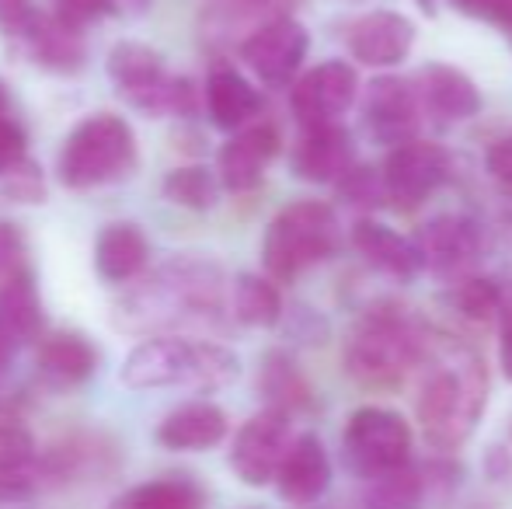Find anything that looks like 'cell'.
<instances>
[{
  "label": "cell",
  "mask_w": 512,
  "mask_h": 509,
  "mask_svg": "<svg viewBox=\"0 0 512 509\" xmlns=\"http://www.w3.org/2000/svg\"><path fill=\"white\" fill-rule=\"evenodd\" d=\"M223 311V272L199 255L168 258L112 304V325L129 335H161L164 328L213 325Z\"/></svg>",
  "instance_id": "1"
},
{
  "label": "cell",
  "mask_w": 512,
  "mask_h": 509,
  "mask_svg": "<svg viewBox=\"0 0 512 509\" xmlns=\"http://www.w3.org/2000/svg\"><path fill=\"white\" fill-rule=\"evenodd\" d=\"M425 360H432V367L415 405L425 443L436 450H457L485 415V367L471 349L453 342L425 353Z\"/></svg>",
  "instance_id": "2"
},
{
  "label": "cell",
  "mask_w": 512,
  "mask_h": 509,
  "mask_svg": "<svg viewBox=\"0 0 512 509\" xmlns=\"http://www.w3.org/2000/svg\"><path fill=\"white\" fill-rule=\"evenodd\" d=\"M241 374V360L227 346L175 335H154L126 356L119 381L129 391H157V387H189L196 394H213L230 387Z\"/></svg>",
  "instance_id": "3"
},
{
  "label": "cell",
  "mask_w": 512,
  "mask_h": 509,
  "mask_svg": "<svg viewBox=\"0 0 512 509\" xmlns=\"http://www.w3.org/2000/svg\"><path fill=\"white\" fill-rule=\"evenodd\" d=\"M136 171V136L115 112H95L67 136L56 175L67 189H102Z\"/></svg>",
  "instance_id": "4"
},
{
  "label": "cell",
  "mask_w": 512,
  "mask_h": 509,
  "mask_svg": "<svg viewBox=\"0 0 512 509\" xmlns=\"http://www.w3.org/2000/svg\"><path fill=\"white\" fill-rule=\"evenodd\" d=\"M429 353L415 325L398 311H370L345 342V370L363 387L401 384L405 374Z\"/></svg>",
  "instance_id": "5"
},
{
  "label": "cell",
  "mask_w": 512,
  "mask_h": 509,
  "mask_svg": "<svg viewBox=\"0 0 512 509\" xmlns=\"http://www.w3.org/2000/svg\"><path fill=\"white\" fill-rule=\"evenodd\" d=\"M338 248V217L331 206L304 199L276 213L262 241V262L272 279H293Z\"/></svg>",
  "instance_id": "6"
},
{
  "label": "cell",
  "mask_w": 512,
  "mask_h": 509,
  "mask_svg": "<svg viewBox=\"0 0 512 509\" xmlns=\"http://www.w3.org/2000/svg\"><path fill=\"white\" fill-rule=\"evenodd\" d=\"M342 450L349 468L359 478H380L398 471L411 457V429L398 412L380 405H366L352 412L342 436Z\"/></svg>",
  "instance_id": "7"
},
{
  "label": "cell",
  "mask_w": 512,
  "mask_h": 509,
  "mask_svg": "<svg viewBox=\"0 0 512 509\" xmlns=\"http://www.w3.org/2000/svg\"><path fill=\"white\" fill-rule=\"evenodd\" d=\"M293 440L290 433V412L279 408H265V412L251 415L234 436L230 447V468L251 489H265L272 478L279 475L286 454H290Z\"/></svg>",
  "instance_id": "8"
},
{
  "label": "cell",
  "mask_w": 512,
  "mask_h": 509,
  "mask_svg": "<svg viewBox=\"0 0 512 509\" xmlns=\"http://www.w3.org/2000/svg\"><path fill=\"white\" fill-rule=\"evenodd\" d=\"M105 67H108V77H112L115 91H119L133 109L147 112V116L168 112L171 74L164 70V60L157 49H150L147 42L122 39L108 49Z\"/></svg>",
  "instance_id": "9"
},
{
  "label": "cell",
  "mask_w": 512,
  "mask_h": 509,
  "mask_svg": "<svg viewBox=\"0 0 512 509\" xmlns=\"http://www.w3.org/2000/svg\"><path fill=\"white\" fill-rule=\"evenodd\" d=\"M356 91H359L356 70L342 60H328L293 84V95H290L293 116L300 119L304 129L335 126L352 109Z\"/></svg>",
  "instance_id": "10"
},
{
  "label": "cell",
  "mask_w": 512,
  "mask_h": 509,
  "mask_svg": "<svg viewBox=\"0 0 512 509\" xmlns=\"http://www.w3.org/2000/svg\"><path fill=\"white\" fill-rule=\"evenodd\" d=\"M307 28L293 18H276L269 25L255 28L248 39L241 42V56L251 70L258 74V81L269 88H283L293 81V74L300 70L307 56Z\"/></svg>",
  "instance_id": "11"
},
{
  "label": "cell",
  "mask_w": 512,
  "mask_h": 509,
  "mask_svg": "<svg viewBox=\"0 0 512 509\" xmlns=\"http://www.w3.org/2000/svg\"><path fill=\"white\" fill-rule=\"evenodd\" d=\"M450 178V154L439 143L408 140L394 147L384 161L387 196L401 206H415Z\"/></svg>",
  "instance_id": "12"
},
{
  "label": "cell",
  "mask_w": 512,
  "mask_h": 509,
  "mask_svg": "<svg viewBox=\"0 0 512 509\" xmlns=\"http://www.w3.org/2000/svg\"><path fill=\"white\" fill-rule=\"evenodd\" d=\"M422 102L418 88L398 77H377L363 98V123L370 129L373 140L380 143H401L418 140V123H422Z\"/></svg>",
  "instance_id": "13"
},
{
  "label": "cell",
  "mask_w": 512,
  "mask_h": 509,
  "mask_svg": "<svg viewBox=\"0 0 512 509\" xmlns=\"http://www.w3.org/2000/svg\"><path fill=\"white\" fill-rule=\"evenodd\" d=\"M356 168V143L342 126L304 129L293 147V175L310 185H338Z\"/></svg>",
  "instance_id": "14"
},
{
  "label": "cell",
  "mask_w": 512,
  "mask_h": 509,
  "mask_svg": "<svg viewBox=\"0 0 512 509\" xmlns=\"http://www.w3.org/2000/svg\"><path fill=\"white\" fill-rule=\"evenodd\" d=\"M415 46V25L398 11H370L349 28V53L366 67H398Z\"/></svg>",
  "instance_id": "15"
},
{
  "label": "cell",
  "mask_w": 512,
  "mask_h": 509,
  "mask_svg": "<svg viewBox=\"0 0 512 509\" xmlns=\"http://www.w3.org/2000/svg\"><path fill=\"white\" fill-rule=\"evenodd\" d=\"M415 88H418L422 112L429 119H436L439 126L467 123V119H474L481 109V95L471 77L457 67H446V63H429V67L418 74Z\"/></svg>",
  "instance_id": "16"
},
{
  "label": "cell",
  "mask_w": 512,
  "mask_h": 509,
  "mask_svg": "<svg viewBox=\"0 0 512 509\" xmlns=\"http://www.w3.org/2000/svg\"><path fill=\"white\" fill-rule=\"evenodd\" d=\"M279 154V129L272 123H258L230 136L220 150V182L230 192H251L262 182L269 161Z\"/></svg>",
  "instance_id": "17"
},
{
  "label": "cell",
  "mask_w": 512,
  "mask_h": 509,
  "mask_svg": "<svg viewBox=\"0 0 512 509\" xmlns=\"http://www.w3.org/2000/svg\"><path fill=\"white\" fill-rule=\"evenodd\" d=\"M18 42L42 70H53V74H77L88 60L84 32L63 21L56 11L35 14V21L18 35Z\"/></svg>",
  "instance_id": "18"
},
{
  "label": "cell",
  "mask_w": 512,
  "mask_h": 509,
  "mask_svg": "<svg viewBox=\"0 0 512 509\" xmlns=\"http://www.w3.org/2000/svg\"><path fill=\"white\" fill-rule=\"evenodd\" d=\"M415 245L425 258V269L446 276L474 262V255L481 252V227L464 213H443L415 234Z\"/></svg>",
  "instance_id": "19"
},
{
  "label": "cell",
  "mask_w": 512,
  "mask_h": 509,
  "mask_svg": "<svg viewBox=\"0 0 512 509\" xmlns=\"http://www.w3.org/2000/svg\"><path fill=\"white\" fill-rule=\"evenodd\" d=\"M230 422L227 412L213 401H185V405L171 408L154 429V440L164 450H178V454H199V450H213L223 443Z\"/></svg>",
  "instance_id": "20"
},
{
  "label": "cell",
  "mask_w": 512,
  "mask_h": 509,
  "mask_svg": "<svg viewBox=\"0 0 512 509\" xmlns=\"http://www.w3.org/2000/svg\"><path fill=\"white\" fill-rule=\"evenodd\" d=\"M279 496L290 506H314L331 485V461L314 433H300L276 475Z\"/></svg>",
  "instance_id": "21"
},
{
  "label": "cell",
  "mask_w": 512,
  "mask_h": 509,
  "mask_svg": "<svg viewBox=\"0 0 512 509\" xmlns=\"http://www.w3.org/2000/svg\"><path fill=\"white\" fill-rule=\"evenodd\" d=\"M352 245L356 252L373 265V269L387 272L394 279H415L418 272L425 269V258L418 252L415 238H405V234L391 231L380 220H359L352 227Z\"/></svg>",
  "instance_id": "22"
},
{
  "label": "cell",
  "mask_w": 512,
  "mask_h": 509,
  "mask_svg": "<svg viewBox=\"0 0 512 509\" xmlns=\"http://www.w3.org/2000/svg\"><path fill=\"white\" fill-rule=\"evenodd\" d=\"M39 374L56 387H77L84 384L98 367V353L88 342V335L70 332V328H56V332L42 335L39 353Z\"/></svg>",
  "instance_id": "23"
},
{
  "label": "cell",
  "mask_w": 512,
  "mask_h": 509,
  "mask_svg": "<svg viewBox=\"0 0 512 509\" xmlns=\"http://www.w3.org/2000/svg\"><path fill=\"white\" fill-rule=\"evenodd\" d=\"M0 328L14 346L42 339V300L28 265L0 279Z\"/></svg>",
  "instance_id": "24"
},
{
  "label": "cell",
  "mask_w": 512,
  "mask_h": 509,
  "mask_svg": "<svg viewBox=\"0 0 512 509\" xmlns=\"http://www.w3.org/2000/svg\"><path fill=\"white\" fill-rule=\"evenodd\" d=\"M206 112L216 129H244L262 112V95L237 70L216 67L206 81Z\"/></svg>",
  "instance_id": "25"
},
{
  "label": "cell",
  "mask_w": 512,
  "mask_h": 509,
  "mask_svg": "<svg viewBox=\"0 0 512 509\" xmlns=\"http://www.w3.org/2000/svg\"><path fill=\"white\" fill-rule=\"evenodd\" d=\"M150 258L147 234L136 224H108L95 241V269L108 283H129Z\"/></svg>",
  "instance_id": "26"
},
{
  "label": "cell",
  "mask_w": 512,
  "mask_h": 509,
  "mask_svg": "<svg viewBox=\"0 0 512 509\" xmlns=\"http://www.w3.org/2000/svg\"><path fill=\"white\" fill-rule=\"evenodd\" d=\"M203 503H206L203 489L192 478L168 475L122 492L108 509H203Z\"/></svg>",
  "instance_id": "27"
},
{
  "label": "cell",
  "mask_w": 512,
  "mask_h": 509,
  "mask_svg": "<svg viewBox=\"0 0 512 509\" xmlns=\"http://www.w3.org/2000/svg\"><path fill=\"white\" fill-rule=\"evenodd\" d=\"M230 304H234V318L248 328H272L283 318V297H279L276 283L265 276H255V272L237 276Z\"/></svg>",
  "instance_id": "28"
},
{
  "label": "cell",
  "mask_w": 512,
  "mask_h": 509,
  "mask_svg": "<svg viewBox=\"0 0 512 509\" xmlns=\"http://www.w3.org/2000/svg\"><path fill=\"white\" fill-rule=\"evenodd\" d=\"M258 387L269 398V408L279 412H293V408H307L310 401V387L304 381V374L297 370V363L286 353H269L262 363V374H258Z\"/></svg>",
  "instance_id": "29"
},
{
  "label": "cell",
  "mask_w": 512,
  "mask_h": 509,
  "mask_svg": "<svg viewBox=\"0 0 512 509\" xmlns=\"http://www.w3.org/2000/svg\"><path fill=\"white\" fill-rule=\"evenodd\" d=\"M422 499H425L422 475L405 464V468H398V471L370 478L363 506L366 509H422Z\"/></svg>",
  "instance_id": "30"
},
{
  "label": "cell",
  "mask_w": 512,
  "mask_h": 509,
  "mask_svg": "<svg viewBox=\"0 0 512 509\" xmlns=\"http://www.w3.org/2000/svg\"><path fill=\"white\" fill-rule=\"evenodd\" d=\"M39 471V447L32 429L11 412L0 415V478L35 475Z\"/></svg>",
  "instance_id": "31"
},
{
  "label": "cell",
  "mask_w": 512,
  "mask_h": 509,
  "mask_svg": "<svg viewBox=\"0 0 512 509\" xmlns=\"http://www.w3.org/2000/svg\"><path fill=\"white\" fill-rule=\"evenodd\" d=\"M164 196L185 210H213L220 189H216L213 171L192 164V168H175L164 178Z\"/></svg>",
  "instance_id": "32"
},
{
  "label": "cell",
  "mask_w": 512,
  "mask_h": 509,
  "mask_svg": "<svg viewBox=\"0 0 512 509\" xmlns=\"http://www.w3.org/2000/svg\"><path fill=\"white\" fill-rule=\"evenodd\" d=\"M300 0H220L213 7V18L220 25V32L227 28H241V21L262 28L276 18H290V7H297Z\"/></svg>",
  "instance_id": "33"
},
{
  "label": "cell",
  "mask_w": 512,
  "mask_h": 509,
  "mask_svg": "<svg viewBox=\"0 0 512 509\" xmlns=\"http://www.w3.org/2000/svg\"><path fill=\"white\" fill-rule=\"evenodd\" d=\"M450 300L471 321H492L495 311H502V293L492 279H464Z\"/></svg>",
  "instance_id": "34"
},
{
  "label": "cell",
  "mask_w": 512,
  "mask_h": 509,
  "mask_svg": "<svg viewBox=\"0 0 512 509\" xmlns=\"http://www.w3.org/2000/svg\"><path fill=\"white\" fill-rule=\"evenodd\" d=\"M338 192L349 206H359V210H373L380 206L387 196V182H384V171H373V168H352L349 175L338 182Z\"/></svg>",
  "instance_id": "35"
},
{
  "label": "cell",
  "mask_w": 512,
  "mask_h": 509,
  "mask_svg": "<svg viewBox=\"0 0 512 509\" xmlns=\"http://www.w3.org/2000/svg\"><path fill=\"white\" fill-rule=\"evenodd\" d=\"M4 196L14 203H42L46 199V178H42L39 164L35 161H21L18 168H11L4 175Z\"/></svg>",
  "instance_id": "36"
},
{
  "label": "cell",
  "mask_w": 512,
  "mask_h": 509,
  "mask_svg": "<svg viewBox=\"0 0 512 509\" xmlns=\"http://www.w3.org/2000/svg\"><path fill=\"white\" fill-rule=\"evenodd\" d=\"M28 150V140H25V129L14 123L11 116H0V178L7 175L11 168H18Z\"/></svg>",
  "instance_id": "37"
},
{
  "label": "cell",
  "mask_w": 512,
  "mask_h": 509,
  "mask_svg": "<svg viewBox=\"0 0 512 509\" xmlns=\"http://www.w3.org/2000/svg\"><path fill=\"white\" fill-rule=\"evenodd\" d=\"M25 265V238L14 224L0 220V279Z\"/></svg>",
  "instance_id": "38"
},
{
  "label": "cell",
  "mask_w": 512,
  "mask_h": 509,
  "mask_svg": "<svg viewBox=\"0 0 512 509\" xmlns=\"http://www.w3.org/2000/svg\"><path fill=\"white\" fill-rule=\"evenodd\" d=\"M453 7L471 18H485L492 25L512 28V0H453Z\"/></svg>",
  "instance_id": "39"
},
{
  "label": "cell",
  "mask_w": 512,
  "mask_h": 509,
  "mask_svg": "<svg viewBox=\"0 0 512 509\" xmlns=\"http://www.w3.org/2000/svg\"><path fill=\"white\" fill-rule=\"evenodd\" d=\"M53 11L60 14L63 21L77 25V28H84L88 21L102 18V14H112V11H108V0H56Z\"/></svg>",
  "instance_id": "40"
},
{
  "label": "cell",
  "mask_w": 512,
  "mask_h": 509,
  "mask_svg": "<svg viewBox=\"0 0 512 509\" xmlns=\"http://www.w3.org/2000/svg\"><path fill=\"white\" fill-rule=\"evenodd\" d=\"M35 7L28 0H0V28H4L7 39H18L28 25L35 21Z\"/></svg>",
  "instance_id": "41"
},
{
  "label": "cell",
  "mask_w": 512,
  "mask_h": 509,
  "mask_svg": "<svg viewBox=\"0 0 512 509\" xmlns=\"http://www.w3.org/2000/svg\"><path fill=\"white\" fill-rule=\"evenodd\" d=\"M488 175H492L506 192H512V133L488 150Z\"/></svg>",
  "instance_id": "42"
},
{
  "label": "cell",
  "mask_w": 512,
  "mask_h": 509,
  "mask_svg": "<svg viewBox=\"0 0 512 509\" xmlns=\"http://www.w3.org/2000/svg\"><path fill=\"white\" fill-rule=\"evenodd\" d=\"M499 367L512 384V307L502 314V339H499Z\"/></svg>",
  "instance_id": "43"
},
{
  "label": "cell",
  "mask_w": 512,
  "mask_h": 509,
  "mask_svg": "<svg viewBox=\"0 0 512 509\" xmlns=\"http://www.w3.org/2000/svg\"><path fill=\"white\" fill-rule=\"evenodd\" d=\"M154 0H108V11L122 14V18H140V14L150 11Z\"/></svg>",
  "instance_id": "44"
},
{
  "label": "cell",
  "mask_w": 512,
  "mask_h": 509,
  "mask_svg": "<svg viewBox=\"0 0 512 509\" xmlns=\"http://www.w3.org/2000/svg\"><path fill=\"white\" fill-rule=\"evenodd\" d=\"M11 356H14V342L7 339V332L0 328V374L11 367Z\"/></svg>",
  "instance_id": "45"
},
{
  "label": "cell",
  "mask_w": 512,
  "mask_h": 509,
  "mask_svg": "<svg viewBox=\"0 0 512 509\" xmlns=\"http://www.w3.org/2000/svg\"><path fill=\"white\" fill-rule=\"evenodd\" d=\"M7 105H11V95H7V84L0 81V116H7Z\"/></svg>",
  "instance_id": "46"
},
{
  "label": "cell",
  "mask_w": 512,
  "mask_h": 509,
  "mask_svg": "<svg viewBox=\"0 0 512 509\" xmlns=\"http://www.w3.org/2000/svg\"><path fill=\"white\" fill-rule=\"evenodd\" d=\"M7 412V401H4V394H0V415H4Z\"/></svg>",
  "instance_id": "47"
}]
</instances>
